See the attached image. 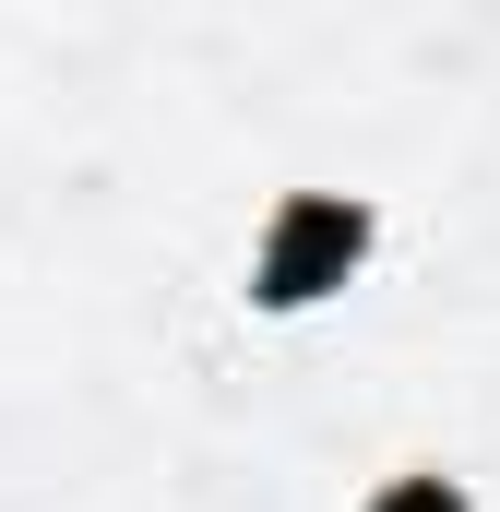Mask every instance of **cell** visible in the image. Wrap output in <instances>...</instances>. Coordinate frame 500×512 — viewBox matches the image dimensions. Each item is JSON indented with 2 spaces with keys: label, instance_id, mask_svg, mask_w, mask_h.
Segmentation results:
<instances>
[{
  "label": "cell",
  "instance_id": "obj_1",
  "mask_svg": "<svg viewBox=\"0 0 500 512\" xmlns=\"http://www.w3.org/2000/svg\"><path fill=\"white\" fill-rule=\"evenodd\" d=\"M381 512H453V501H441V489H405V501H381Z\"/></svg>",
  "mask_w": 500,
  "mask_h": 512
}]
</instances>
